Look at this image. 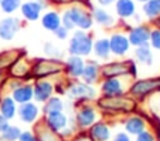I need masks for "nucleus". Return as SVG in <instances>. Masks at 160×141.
Here are the masks:
<instances>
[{
  "instance_id": "15",
  "label": "nucleus",
  "mask_w": 160,
  "mask_h": 141,
  "mask_svg": "<svg viewBox=\"0 0 160 141\" xmlns=\"http://www.w3.org/2000/svg\"><path fill=\"white\" fill-rule=\"evenodd\" d=\"M150 31H152L150 23H139V24L130 26L126 31L130 46L132 47H140V46H146V44H149Z\"/></svg>"
},
{
  "instance_id": "20",
  "label": "nucleus",
  "mask_w": 160,
  "mask_h": 141,
  "mask_svg": "<svg viewBox=\"0 0 160 141\" xmlns=\"http://www.w3.org/2000/svg\"><path fill=\"white\" fill-rule=\"evenodd\" d=\"M112 130H113V127H112L111 120L101 118L99 121L92 124L87 130V133L94 141H111L112 135H113Z\"/></svg>"
},
{
  "instance_id": "26",
  "label": "nucleus",
  "mask_w": 160,
  "mask_h": 141,
  "mask_svg": "<svg viewBox=\"0 0 160 141\" xmlns=\"http://www.w3.org/2000/svg\"><path fill=\"white\" fill-rule=\"evenodd\" d=\"M92 54H94L95 60L98 62H108L111 60V47H109V40L108 37H99V39H94V46H92Z\"/></svg>"
},
{
  "instance_id": "14",
  "label": "nucleus",
  "mask_w": 160,
  "mask_h": 141,
  "mask_svg": "<svg viewBox=\"0 0 160 141\" xmlns=\"http://www.w3.org/2000/svg\"><path fill=\"white\" fill-rule=\"evenodd\" d=\"M31 64H33V58H30L26 53L18 60H16L14 64L6 71V76L21 80V81H33V79H31Z\"/></svg>"
},
{
  "instance_id": "6",
  "label": "nucleus",
  "mask_w": 160,
  "mask_h": 141,
  "mask_svg": "<svg viewBox=\"0 0 160 141\" xmlns=\"http://www.w3.org/2000/svg\"><path fill=\"white\" fill-rule=\"evenodd\" d=\"M160 93V76L146 77V79H135L129 86L128 94L132 95L136 101L143 103L150 95Z\"/></svg>"
},
{
  "instance_id": "46",
  "label": "nucleus",
  "mask_w": 160,
  "mask_h": 141,
  "mask_svg": "<svg viewBox=\"0 0 160 141\" xmlns=\"http://www.w3.org/2000/svg\"><path fill=\"white\" fill-rule=\"evenodd\" d=\"M9 126H10V121L6 118V117H3L2 114H0V134H2Z\"/></svg>"
},
{
  "instance_id": "1",
  "label": "nucleus",
  "mask_w": 160,
  "mask_h": 141,
  "mask_svg": "<svg viewBox=\"0 0 160 141\" xmlns=\"http://www.w3.org/2000/svg\"><path fill=\"white\" fill-rule=\"evenodd\" d=\"M95 106L102 113L103 118L113 120L116 117H125L132 113H136L139 110L140 104L132 95L123 94V95H113V97L99 95L95 100Z\"/></svg>"
},
{
  "instance_id": "13",
  "label": "nucleus",
  "mask_w": 160,
  "mask_h": 141,
  "mask_svg": "<svg viewBox=\"0 0 160 141\" xmlns=\"http://www.w3.org/2000/svg\"><path fill=\"white\" fill-rule=\"evenodd\" d=\"M108 40H109V47H111V54L118 58H123L130 52V49H132L126 31L123 30L112 31L109 34Z\"/></svg>"
},
{
  "instance_id": "35",
  "label": "nucleus",
  "mask_w": 160,
  "mask_h": 141,
  "mask_svg": "<svg viewBox=\"0 0 160 141\" xmlns=\"http://www.w3.org/2000/svg\"><path fill=\"white\" fill-rule=\"evenodd\" d=\"M21 131H23V130H21L18 126L10 124V126L0 134V141H17L18 137H20V134H21Z\"/></svg>"
},
{
  "instance_id": "11",
  "label": "nucleus",
  "mask_w": 160,
  "mask_h": 141,
  "mask_svg": "<svg viewBox=\"0 0 160 141\" xmlns=\"http://www.w3.org/2000/svg\"><path fill=\"white\" fill-rule=\"evenodd\" d=\"M47 3L45 0H23V3L20 6V14L21 20L27 23L40 22L42 12L47 9Z\"/></svg>"
},
{
  "instance_id": "10",
  "label": "nucleus",
  "mask_w": 160,
  "mask_h": 141,
  "mask_svg": "<svg viewBox=\"0 0 160 141\" xmlns=\"http://www.w3.org/2000/svg\"><path fill=\"white\" fill-rule=\"evenodd\" d=\"M122 127H123V131L135 137L149 128V120L145 114H142V111L138 110L136 113L122 117Z\"/></svg>"
},
{
  "instance_id": "30",
  "label": "nucleus",
  "mask_w": 160,
  "mask_h": 141,
  "mask_svg": "<svg viewBox=\"0 0 160 141\" xmlns=\"http://www.w3.org/2000/svg\"><path fill=\"white\" fill-rule=\"evenodd\" d=\"M57 111H65V100L62 98V95L54 94L44 104H41V113L42 116H47L50 113H57Z\"/></svg>"
},
{
  "instance_id": "3",
  "label": "nucleus",
  "mask_w": 160,
  "mask_h": 141,
  "mask_svg": "<svg viewBox=\"0 0 160 141\" xmlns=\"http://www.w3.org/2000/svg\"><path fill=\"white\" fill-rule=\"evenodd\" d=\"M64 76V60L50 57H38L33 58L31 64V79H55V77Z\"/></svg>"
},
{
  "instance_id": "41",
  "label": "nucleus",
  "mask_w": 160,
  "mask_h": 141,
  "mask_svg": "<svg viewBox=\"0 0 160 141\" xmlns=\"http://www.w3.org/2000/svg\"><path fill=\"white\" fill-rule=\"evenodd\" d=\"M70 33H71V31L67 30V29L62 27V26H60L57 30L52 31V34L55 36V39H57V40H61V41H62V40H67V39H68V37H70Z\"/></svg>"
},
{
  "instance_id": "8",
  "label": "nucleus",
  "mask_w": 160,
  "mask_h": 141,
  "mask_svg": "<svg viewBox=\"0 0 160 141\" xmlns=\"http://www.w3.org/2000/svg\"><path fill=\"white\" fill-rule=\"evenodd\" d=\"M132 83L130 79L126 77H112V79H102L98 84L99 95L113 97V95H123L128 94L129 86Z\"/></svg>"
},
{
  "instance_id": "50",
  "label": "nucleus",
  "mask_w": 160,
  "mask_h": 141,
  "mask_svg": "<svg viewBox=\"0 0 160 141\" xmlns=\"http://www.w3.org/2000/svg\"><path fill=\"white\" fill-rule=\"evenodd\" d=\"M135 2H136V3H140V4H143V3H145V2H148V0H135Z\"/></svg>"
},
{
  "instance_id": "48",
  "label": "nucleus",
  "mask_w": 160,
  "mask_h": 141,
  "mask_svg": "<svg viewBox=\"0 0 160 141\" xmlns=\"http://www.w3.org/2000/svg\"><path fill=\"white\" fill-rule=\"evenodd\" d=\"M154 135H156L157 141H160V127H154Z\"/></svg>"
},
{
  "instance_id": "36",
  "label": "nucleus",
  "mask_w": 160,
  "mask_h": 141,
  "mask_svg": "<svg viewBox=\"0 0 160 141\" xmlns=\"http://www.w3.org/2000/svg\"><path fill=\"white\" fill-rule=\"evenodd\" d=\"M61 26L65 27L67 30H70V31L75 30V26H74V22H72V19H71V14H70V12H68V7H65V9L61 12Z\"/></svg>"
},
{
  "instance_id": "38",
  "label": "nucleus",
  "mask_w": 160,
  "mask_h": 141,
  "mask_svg": "<svg viewBox=\"0 0 160 141\" xmlns=\"http://www.w3.org/2000/svg\"><path fill=\"white\" fill-rule=\"evenodd\" d=\"M148 100H150V110L153 113V116L160 118V93L150 95Z\"/></svg>"
},
{
  "instance_id": "12",
  "label": "nucleus",
  "mask_w": 160,
  "mask_h": 141,
  "mask_svg": "<svg viewBox=\"0 0 160 141\" xmlns=\"http://www.w3.org/2000/svg\"><path fill=\"white\" fill-rule=\"evenodd\" d=\"M55 79L33 80V101L34 103L41 106L50 97H52L55 94Z\"/></svg>"
},
{
  "instance_id": "42",
  "label": "nucleus",
  "mask_w": 160,
  "mask_h": 141,
  "mask_svg": "<svg viewBox=\"0 0 160 141\" xmlns=\"http://www.w3.org/2000/svg\"><path fill=\"white\" fill-rule=\"evenodd\" d=\"M111 141H133V140H132V135H129L126 131L121 130V131H116L115 134L112 135Z\"/></svg>"
},
{
  "instance_id": "24",
  "label": "nucleus",
  "mask_w": 160,
  "mask_h": 141,
  "mask_svg": "<svg viewBox=\"0 0 160 141\" xmlns=\"http://www.w3.org/2000/svg\"><path fill=\"white\" fill-rule=\"evenodd\" d=\"M33 133L36 134L38 141H65L60 135V133L52 131V130L42 121V117L36 124H33Z\"/></svg>"
},
{
  "instance_id": "16",
  "label": "nucleus",
  "mask_w": 160,
  "mask_h": 141,
  "mask_svg": "<svg viewBox=\"0 0 160 141\" xmlns=\"http://www.w3.org/2000/svg\"><path fill=\"white\" fill-rule=\"evenodd\" d=\"M21 27H23L21 17H17L14 14L6 16L0 20V39L3 41H12L21 30Z\"/></svg>"
},
{
  "instance_id": "27",
  "label": "nucleus",
  "mask_w": 160,
  "mask_h": 141,
  "mask_svg": "<svg viewBox=\"0 0 160 141\" xmlns=\"http://www.w3.org/2000/svg\"><path fill=\"white\" fill-rule=\"evenodd\" d=\"M10 95L18 106L33 101V81H23L17 89H14Z\"/></svg>"
},
{
  "instance_id": "21",
  "label": "nucleus",
  "mask_w": 160,
  "mask_h": 141,
  "mask_svg": "<svg viewBox=\"0 0 160 141\" xmlns=\"http://www.w3.org/2000/svg\"><path fill=\"white\" fill-rule=\"evenodd\" d=\"M91 13H92V19H94V24H98L99 27L113 29L115 26H118V23H119L116 16L112 14L106 7L94 6L92 10H91Z\"/></svg>"
},
{
  "instance_id": "45",
  "label": "nucleus",
  "mask_w": 160,
  "mask_h": 141,
  "mask_svg": "<svg viewBox=\"0 0 160 141\" xmlns=\"http://www.w3.org/2000/svg\"><path fill=\"white\" fill-rule=\"evenodd\" d=\"M97 2V6H101V7H111V6H113L115 4V2L116 0H95Z\"/></svg>"
},
{
  "instance_id": "33",
  "label": "nucleus",
  "mask_w": 160,
  "mask_h": 141,
  "mask_svg": "<svg viewBox=\"0 0 160 141\" xmlns=\"http://www.w3.org/2000/svg\"><path fill=\"white\" fill-rule=\"evenodd\" d=\"M42 52H44L45 57L50 58H57V60H64L65 58V53L61 47H58L57 44L51 43V41H47L42 46Z\"/></svg>"
},
{
  "instance_id": "44",
  "label": "nucleus",
  "mask_w": 160,
  "mask_h": 141,
  "mask_svg": "<svg viewBox=\"0 0 160 141\" xmlns=\"http://www.w3.org/2000/svg\"><path fill=\"white\" fill-rule=\"evenodd\" d=\"M70 141H94V140L88 135L87 131H77L75 135H74Z\"/></svg>"
},
{
  "instance_id": "32",
  "label": "nucleus",
  "mask_w": 160,
  "mask_h": 141,
  "mask_svg": "<svg viewBox=\"0 0 160 141\" xmlns=\"http://www.w3.org/2000/svg\"><path fill=\"white\" fill-rule=\"evenodd\" d=\"M135 60L136 63H140L143 66H152L154 62V57H153V50L149 44L146 46H140V47H135Z\"/></svg>"
},
{
  "instance_id": "22",
  "label": "nucleus",
  "mask_w": 160,
  "mask_h": 141,
  "mask_svg": "<svg viewBox=\"0 0 160 141\" xmlns=\"http://www.w3.org/2000/svg\"><path fill=\"white\" fill-rule=\"evenodd\" d=\"M79 80L87 84H91V86H98L99 81L102 80L101 79V63L95 58L94 60H87Z\"/></svg>"
},
{
  "instance_id": "23",
  "label": "nucleus",
  "mask_w": 160,
  "mask_h": 141,
  "mask_svg": "<svg viewBox=\"0 0 160 141\" xmlns=\"http://www.w3.org/2000/svg\"><path fill=\"white\" fill-rule=\"evenodd\" d=\"M42 121L52 131L61 133L65 127L70 126V116L65 111H57V113H50L47 116H42Z\"/></svg>"
},
{
  "instance_id": "2",
  "label": "nucleus",
  "mask_w": 160,
  "mask_h": 141,
  "mask_svg": "<svg viewBox=\"0 0 160 141\" xmlns=\"http://www.w3.org/2000/svg\"><path fill=\"white\" fill-rule=\"evenodd\" d=\"M112 77H126L130 80L138 79V63L133 58H118L101 63V79Z\"/></svg>"
},
{
  "instance_id": "40",
  "label": "nucleus",
  "mask_w": 160,
  "mask_h": 141,
  "mask_svg": "<svg viewBox=\"0 0 160 141\" xmlns=\"http://www.w3.org/2000/svg\"><path fill=\"white\" fill-rule=\"evenodd\" d=\"M47 6H52V7H64L68 6L70 7L71 4L75 3V0H45Z\"/></svg>"
},
{
  "instance_id": "49",
  "label": "nucleus",
  "mask_w": 160,
  "mask_h": 141,
  "mask_svg": "<svg viewBox=\"0 0 160 141\" xmlns=\"http://www.w3.org/2000/svg\"><path fill=\"white\" fill-rule=\"evenodd\" d=\"M6 79V73H3V71H0V87H2V84H3V80Z\"/></svg>"
},
{
  "instance_id": "4",
  "label": "nucleus",
  "mask_w": 160,
  "mask_h": 141,
  "mask_svg": "<svg viewBox=\"0 0 160 141\" xmlns=\"http://www.w3.org/2000/svg\"><path fill=\"white\" fill-rule=\"evenodd\" d=\"M103 118L95 103H77L72 111V120L78 131H87L92 124Z\"/></svg>"
},
{
  "instance_id": "34",
  "label": "nucleus",
  "mask_w": 160,
  "mask_h": 141,
  "mask_svg": "<svg viewBox=\"0 0 160 141\" xmlns=\"http://www.w3.org/2000/svg\"><path fill=\"white\" fill-rule=\"evenodd\" d=\"M23 0H0V10L6 16H12L20 10Z\"/></svg>"
},
{
  "instance_id": "43",
  "label": "nucleus",
  "mask_w": 160,
  "mask_h": 141,
  "mask_svg": "<svg viewBox=\"0 0 160 141\" xmlns=\"http://www.w3.org/2000/svg\"><path fill=\"white\" fill-rule=\"evenodd\" d=\"M17 141H38V140H37L36 134L33 133V130H24V131H21Z\"/></svg>"
},
{
  "instance_id": "19",
  "label": "nucleus",
  "mask_w": 160,
  "mask_h": 141,
  "mask_svg": "<svg viewBox=\"0 0 160 141\" xmlns=\"http://www.w3.org/2000/svg\"><path fill=\"white\" fill-rule=\"evenodd\" d=\"M113 9H115L116 19L123 23V27H126L128 22L132 20L133 16L138 13V3L135 0H116Z\"/></svg>"
},
{
  "instance_id": "17",
  "label": "nucleus",
  "mask_w": 160,
  "mask_h": 141,
  "mask_svg": "<svg viewBox=\"0 0 160 141\" xmlns=\"http://www.w3.org/2000/svg\"><path fill=\"white\" fill-rule=\"evenodd\" d=\"M85 63H87V58L68 54L64 58V77H67L68 80H79L84 71Z\"/></svg>"
},
{
  "instance_id": "47",
  "label": "nucleus",
  "mask_w": 160,
  "mask_h": 141,
  "mask_svg": "<svg viewBox=\"0 0 160 141\" xmlns=\"http://www.w3.org/2000/svg\"><path fill=\"white\" fill-rule=\"evenodd\" d=\"M150 24H152V27L160 29V16H159V17H157V19H154V20H153V22L150 23Z\"/></svg>"
},
{
  "instance_id": "28",
  "label": "nucleus",
  "mask_w": 160,
  "mask_h": 141,
  "mask_svg": "<svg viewBox=\"0 0 160 141\" xmlns=\"http://www.w3.org/2000/svg\"><path fill=\"white\" fill-rule=\"evenodd\" d=\"M23 54H26L24 49H7L0 52V71L6 73Z\"/></svg>"
},
{
  "instance_id": "31",
  "label": "nucleus",
  "mask_w": 160,
  "mask_h": 141,
  "mask_svg": "<svg viewBox=\"0 0 160 141\" xmlns=\"http://www.w3.org/2000/svg\"><path fill=\"white\" fill-rule=\"evenodd\" d=\"M140 12L142 16L148 20L149 23H152L154 19H157L160 16V0H148L140 6Z\"/></svg>"
},
{
  "instance_id": "18",
  "label": "nucleus",
  "mask_w": 160,
  "mask_h": 141,
  "mask_svg": "<svg viewBox=\"0 0 160 141\" xmlns=\"http://www.w3.org/2000/svg\"><path fill=\"white\" fill-rule=\"evenodd\" d=\"M17 117L21 123L33 126V124H36L38 120H41V117H42L41 106L34 103V101L20 104L17 108Z\"/></svg>"
},
{
  "instance_id": "39",
  "label": "nucleus",
  "mask_w": 160,
  "mask_h": 141,
  "mask_svg": "<svg viewBox=\"0 0 160 141\" xmlns=\"http://www.w3.org/2000/svg\"><path fill=\"white\" fill-rule=\"evenodd\" d=\"M135 141H157V138L154 135V131L148 128L145 131H142L140 134L135 135Z\"/></svg>"
},
{
  "instance_id": "9",
  "label": "nucleus",
  "mask_w": 160,
  "mask_h": 141,
  "mask_svg": "<svg viewBox=\"0 0 160 141\" xmlns=\"http://www.w3.org/2000/svg\"><path fill=\"white\" fill-rule=\"evenodd\" d=\"M68 12H70L71 19H72V22H74L75 30L89 31L91 29L94 27V19H92L91 9L74 3L68 7Z\"/></svg>"
},
{
  "instance_id": "29",
  "label": "nucleus",
  "mask_w": 160,
  "mask_h": 141,
  "mask_svg": "<svg viewBox=\"0 0 160 141\" xmlns=\"http://www.w3.org/2000/svg\"><path fill=\"white\" fill-rule=\"evenodd\" d=\"M17 108L18 104L13 100L12 95L9 93H3L0 97V114L6 117L9 121H12L17 117Z\"/></svg>"
},
{
  "instance_id": "37",
  "label": "nucleus",
  "mask_w": 160,
  "mask_h": 141,
  "mask_svg": "<svg viewBox=\"0 0 160 141\" xmlns=\"http://www.w3.org/2000/svg\"><path fill=\"white\" fill-rule=\"evenodd\" d=\"M149 46L152 47V50H159L160 52V29L152 27L150 39H149Z\"/></svg>"
},
{
  "instance_id": "25",
  "label": "nucleus",
  "mask_w": 160,
  "mask_h": 141,
  "mask_svg": "<svg viewBox=\"0 0 160 141\" xmlns=\"http://www.w3.org/2000/svg\"><path fill=\"white\" fill-rule=\"evenodd\" d=\"M40 23L42 29L52 33L61 26V13L55 9H45L40 17Z\"/></svg>"
},
{
  "instance_id": "7",
  "label": "nucleus",
  "mask_w": 160,
  "mask_h": 141,
  "mask_svg": "<svg viewBox=\"0 0 160 141\" xmlns=\"http://www.w3.org/2000/svg\"><path fill=\"white\" fill-rule=\"evenodd\" d=\"M92 46H94V36L91 31L74 30L71 31L67 53L71 56H79L87 58L92 54Z\"/></svg>"
},
{
  "instance_id": "5",
  "label": "nucleus",
  "mask_w": 160,
  "mask_h": 141,
  "mask_svg": "<svg viewBox=\"0 0 160 141\" xmlns=\"http://www.w3.org/2000/svg\"><path fill=\"white\" fill-rule=\"evenodd\" d=\"M67 100H71L72 103H95L99 97L97 86H91L81 80H68L65 94Z\"/></svg>"
}]
</instances>
